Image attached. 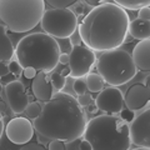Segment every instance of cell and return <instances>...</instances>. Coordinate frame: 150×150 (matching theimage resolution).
Wrapping results in <instances>:
<instances>
[{
    "mask_svg": "<svg viewBox=\"0 0 150 150\" xmlns=\"http://www.w3.org/2000/svg\"><path fill=\"white\" fill-rule=\"evenodd\" d=\"M4 91H5L6 104L10 108V110L14 114H23L26 110L28 104L30 103L24 84L19 80H14L6 84Z\"/></svg>",
    "mask_w": 150,
    "mask_h": 150,
    "instance_id": "cell-12",
    "label": "cell"
},
{
    "mask_svg": "<svg viewBox=\"0 0 150 150\" xmlns=\"http://www.w3.org/2000/svg\"><path fill=\"white\" fill-rule=\"evenodd\" d=\"M3 131H4V118L0 114V138H1L3 135Z\"/></svg>",
    "mask_w": 150,
    "mask_h": 150,
    "instance_id": "cell-37",
    "label": "cell"
},
{
    "mask_svg": "<svg viewBox=\"0 0 150 150\" xmlns=\"http://www.w3.org/2000/svg\"><path fill=\"white\" fill-rule=\"evenodd\" d=\"M9 74V69H8V63H0V79L4 78L5 75Z\"/></svg>",
    "mask_w": 150,
    "mask_h": 150,
    "instance_id": "cell-33",
    "label": "cell"
},
{
    "mask_svg": "<svg viewBox=\"0 0 150 150\" xmlns=\"http://www.w3.org/2000/svg\"><path fill=\"white\" fill-rule=\"evenodd\" d=\"M26 115H28V118H30V119H36V118H39V115L41 114V106L39 103H35V101H31L26 106Z\"/></svg>",
    "mask_w": 150,
    "mask_h": 150,
    "instance_id": "cell-21",
    "label": "cell"
},
{
    "mask_svg": "<svg viewBox=\"0 0 150 150\" xmlns=\"http://www.w3.org/2000/svg\"><path fill=\"white\" fill-rule=\"evenodd\" d=\"M8 69H9V73H10L14 78H19L20 75L23 74V69L21 65L19 64L16 60H11V62L8 63Z\"/></svg>",
    "mask_w": 150,
    "mask_h": 150,
    "instance_id": "cell-24",
    "label": "cell"
},
{
    "mask_svg": "<svg viewBox=\"0 0 150 150\" xmlns=\"http://www.w3.org/2000/svg\"><path fill=\"white\" fill-rule=\"evenodd\" d=\"M1 91H3V84L0 83V93H1Z\"/></svg>",
    "mask_w": 150,
    "mask_h": 150,
    "instance_id": "cell-41",
    "label": "cell"
},
{
    "mask_svg": "<svg viewBox=\"0 0 150 150\" xmlns=\"http://www.w3.org/2000/svg\"><path fill=\"white\" fill-rule=\"evenodd\" d=\"M88 111H89V114H96V112L99 111V109H98V106L95 105V103H94V104L88 106Z\"/></svg>",
    "mask_w": 150,
    "mask_h": 150,
    "instance_id": "cell-36",
    "label": "cell"
},
{
    "mask_svg": "<svg viewBox=\"0 0 150 150\" xmlns=\"http://www.w3.org/2000/svg\"><path fill=\"white\" fill-rule=\"evenodd\" d=\"M95 105L99 111H103L108 115H115L123 110L124 95L118 88L109 86L99 93L95 99Z\"/></svg>",
    "mask_w": 150,
    "mask_h": 150,
    "instance_id": "cell-11",
    "label": "cell"
},
{
    "mask_svg": "<svg viewBox=\"0 0 150 150\" xmlns=\"http://www.w3.org/2000/svg\"><path fill=\"white\" fill-rule=\"evenodd\" d=\"M60 44L45 33H34L19 40L15 48L16 62L23 69L34 68L38 73H51L59 64Z\"/></svg>",
    "mask_w": 150,
    "mask_h": 150,
    "instance_id": "cell-3",
    "label": "cell"
},
{
    "mask_svg": "<svg viewBox=\"0 0 150 150\" xmlns=\"http://www.w3.org/2000/svg\"><path fill=\"white\" fill-rule=\"evenodd\" d=\"M131 58H133L138 70L150 71V39L139 41L134 46Z\"/></svg>",
    "mask_w": 150,
    "mask_h": 150,
    "instance_id": "cell-15",
    "label": "cell"
},
{
    "mask_svg": "<svg viewBox=\"0 0 150 150\" xmlns=\"http://www.w3.org/2000/svg\"><path fill=\"white\" fill-rule=\"evenodd\" d=\"M119 114H120V119L128 124H130L135 118V112L131 110H121Z\"/></svg>",
    "mask_w": 150,
    "mask_h": 150,
    "instance_id": "cell-26",
    "label": "cell"
},
{
    "mask_svg": "<svg viewBox=\"0 0 150 150\" xmlns=\"http://www.w3.org/2000/svg\"><path fill=\"white\" fill-rule=\"evenodd\" d=\"M138 19H142V20H148V21H150V8L140 9V10L138 11Z\"/></svg>",
    "mask_w": 150,
    "mask_h": 150,
    "instance_id": "cell-29",
    "label": "cell"
},
{
    "mask_svg": "<svg viewBox=\"0 0 150 150\" xmlns=\"http://www.w3.org/2000/svg\"><path fill=\"white\" fill-rule=\"evenodd\" d=\"M20 150H45V148L41 146L40 144L30 143V144H25L23 148H20Z\"/></svg>",
    "mask_w": 150,
    "mask_h": 150,
    "instance_id": "cell-31",
    "label": "cell"
},
{
    "mask_svg": "<svg viewBox=\"0 0 150 150\" xmlns=\"http://www.w3.org/2000/svg\"><path fill=\"white\" fill-rule=\"evenodd\" d=\"M59 64H69V54L67 53H62L60 54V58H59Z\"/></svg>",
    "mask_w": 150,
    "mask_h": 150,
    "instance_id": "cell-35",
    "label": "cell"
},
{
    "mask_svg": "<svg viewBox=\"0 0 150 150\" xmlns=\"http://www.w3.org/2000/svg\"><path fill=\"white\" fill-rule=\"evenodd\" d=\"M70 10H71L75 14V16L78 18V16H80V15H83V14H84V6H83L81 3L76 1L71 8H70Z\"/></svg>",
    "mask_w": 150,
    "mask_h": 150,
    "instance_id": "cell-27",
    "label": "cell"
},
{
    "mask_svg": "<svg viewBox=\"0 0 150 150\" xmlns=\"http://www.w3.org/2000/svg\"><path fill=\"white\" fill-rule=\"evenodd\" d=\"M145 86H146L148 90L150 91V75H148V76L145 78Z\"/></svg>",
    "mask_w": 150,
    "mask_h": 150,
    "instance_id": "cell-38",
    "label": "cell"
},
{
    "mask_svg": "<svg viewBox=\"0 0 150 150\" xmlns=\"http://www.w3.org/2000/svg\"><path fill=\"white\" fill-rule=\"evenodd\" d=\"M114 3L124 10H140L144 8H150V0H115Z\"/></svg>",
    "mask_w": 150,
    "mask_h": 150,
    "instance_id": "cell-19",
    "label": "cell"
},
{
    "mask_svg": "<svg viewBox=\"0 0 150 150\" xmlns=\"http://www.w3.org/2000/svg\"><path fill=\"white\" fill-rule=\"evenodd\" d=\"M46 3L53 6V9H69V6H73L76 1L75 0H48Z\"/></svg>",
    "mask_w": 150,
    "mask_h": 150,
    "instance_id": "cell-22",
    "label": "cell"
},
{
    "mask_svg": "<svg viewBox=\"0 0 150 150\" xmlns=\"http://www.w3.org/2000/svg\"><path fill=\"white\" fill-rule=\"evenodd\" d=\"M76 100H78V104L80 105L81 108H88L89 105L94 104V99L91 98L90 94H84V95L78 96Z\"/></svg>",
    "mask_w": 150,
    "mask_h": 150,
    "instance_id": "cell-25",
    "label": "cell"
},
{
    "mask_svg": "<svg viewBox=\"0 0 150 150\" xmlns=\"http://www.w3.org/2000/svg\"><path fill=\"white\" fill-rule=\"evenodd\" d=\"M49 150H65V145L60 140H51L49 144Z\"/></svg>",
    "mask_w": 150,
    "mask_h": 150,
    "instance_id": "cell-28",
    "label": "cell"
},
{
    "mask_svg": "<svg viewBox=\"0 0 150 150\" xmlns=\"http://www.w3.org/2000/svg\"><path fill=\"white\" fill-rule=\"evenodd\" d=\"M73 90L75 91V94H78V96L84 95L86 94V83L83 79H75L73 83Z\"/></svg>",
    "mask_w": 150,
    "mask_h": 150,
    "instance_id": "cell-23",
    "label": "cell"
},
{
    "mask_svg": "<svg viewBox=\"0 0 150 150\" xmlns=\"http://www.w3.org/2000/svg\"><path fill=\"white\" fill-rule=\"evenodd\" d=\"M96 69L103 80L115 88L125 85L138 73L131 54L123 49L101 53L96 60Z\"/></svg>",
    "mask_w": 150,
    "mask_h": 150,
    "instance_id": "cell-6",
    "label": "cell"
},
{
    "mask_svg": "<svg viewBox=\"0 0 150 150\" xmlns=\"http://www.w3.org/2000/svg\"><path fill=\"white\" fill-rule=\"evenodd\" d=\"M95 53L86 46L75 45L69 54V70L73 79H81L90 74V70L95 64Z\"/></svg>",
    "mask_w": 150,
    "mask_h": 150,
    "instance_id": "cell-8",
    "label": "cell"
},
{
    "mask_svg": "<svg viewBox=\"0 0 150 150\" xmlns=\"http://www.w3.org/2000/svg\"><path fill=\"white\" fill-rule=\"evenodd\" d=\"M88 124L86 115L78 100L68 93H55L44 103L41 114L33 121L35 131L48 140L63 143L76 142L84 135Z\"/></svg>",
    "mask_w": 150,
    "mask_h": 150,
    "instance_id": "cell-2",
    "label": "cell"
},
{
    "mask_svg": "<svg viewBox=\"0 0 150 150\" xmlns=\"http://www.w3.org/2000/svg\"><path fill=\"white\" fill-rule=\"evenodd\" d=\"M134 150H148V149H144V148H137V149H134Z\"/></svg>",
    "mask_w": 150,
    "mask_h": 150,
    "instance_id": "cell-40",
    "label": "cell"
},
{
    "mask_svg": "<svg viewBox=\"0 0 150 150\" xmlns=\"http://www.w3.org/2000/svg\"><path fill=\"white\" fill-rule=\"evenodd\" d=\"M129 34L133 39L137 40H146L150 39V21L142 20V19H134L130 21Z\"/></svg>",
    "mask_w": 150,
    "mask_h": 150,
    "instance_id": "cell-17",
    "label": "cell"
},
{
    "mask_svg": "<svg viewBox=\"0 0 150 150\" xmlns=\"http://www.w3.org/2000/svg\"><path fill=\"white\" fill-rule=\"evenodd\" d=\"M79 150H93V148L88 140H83V142H80V144H79Z\"/></svg>",
    "mask_w": 150,
    "mask_h": 150,
    "instance_id": "cell-34",
    "label": "cell"
},
{
    "mask_svg": "<svg viewBox=\"0 0 150 150\" xmlns=\"http://www.w3.org/2000/svg\"><path fill=\"white\" fill-rule=\"evenodd\" d=\"M36 74H38V71L34 68H25L23 70V75H24L26 79H34L36 76Z\"/></svg>",
    "mask_w": 150,
    "mask_h": 150,
    "instance_id": "cell-32",
    "label": "cell"
},
{
    "mask_svg": "<svg viewBox=\"0 0 150 150\" xmlns=\"http://www.w3.org/2000/svg\"><path fill=\"white\" fill-rule=\"evenodd\" d=\"M0 114H1V116L4 118V116H9L14 114V112L10 110V108H9L8 104H5L4 101H0Z\"/></svg>",
    "mask_w": 150,
    "mask_h": 150,
    "instance_id": "cell-30",
    "label": "cell"
},
{
    "mask_svg": "<svg viewBox=\"0 0 150 150\" xmlns=\"http://www.w3.org/2000/svg\"><path fill=\"white\" fill-rule=\"evenodd\" d=\"M40 25L41 30L54 39H69L78 28V18L70 9H48Z\"/></svg>",
    "mask_w": 150,
    "mask_h": 150,
    "instance_id": "cell-7",
    "label": "cell"
},
{
    "mask_svg": "<svg viewBox=\"0 0 150 150\" xmlns=\"http://www.w3.org/2000/svg\"><path fill=\"white\" fill-rule=\"evenodd\" d=\"M34 125L28 118L18 116L9 120L5 128V134L11 143L18 145H25L34 137Z\"/></svg>",
    "mask_w": 150,
    "mask_h": 150,
    "instance_id": "cell-10",
    "label": "cell"
},
{
    "mask_svg": "<svg viewBox=\"0 0 150 150\" xmlns=\"http://www.w3.org/2000/svg\"><path fill=\"white\" fill-rule=\"evenodd\" d=\"M60 74H62V75H63V76H64V78H67V76H69V75H70V70H69V68H68V69H64V70H63V71H62V73H60Z\"/></svg>",
    "mask_w": 150,
    "mask_h": 150,
    "instance_id": "cell-39",
    "label": "cell"
},
{
    "mask_svg": "<svg viewBox=\"0 0 150 150\" xmlns=\"http://www.w3.org/2000/svg\"><path fill=\"white\" fill-rule=\"evenodd\" d=\"M124 103L128 110L139 111L144 109L150 103V91L143 83H137L131 85L125 93Z\"/></svg>",
    "mask_w": 150,
    "mask_h": 150,
    "instance_id": "cell-13",
    "label": "cell"
},
{
    "mask_svg": "<svg viewBox=\"0 0 150 150\" xmlns=\"http://www.w3.org/2000/svg\"><path fill=\"white\" fill-rule=\"evenodd\" d=\"M86 89L90 93H100L105 86V81L99 74L90 73L86 75Z\"/></svg>",
    "mask_w": 150,
    "mask_h": 150,
    "instance_id": "cell-18",
    "label": "cell"
},
{
    "mask_svg": "<svg viewBox=\"0 0 150 150\" xmlns=\"http://www.w3.org/2000/svg\"><path fill=\"white\" fill-rule=\"evenodd\" d=\"M44 0H0V20L13 33H26L40 24Z\"/></svg>",
    "mask_w": 150,
    "mask_h": 150,
    "instance_id": "cell-5",
    "label": "cell"
},
{
    "mask_svg": "<svg viewBox=\"0 0 150 150\" xmlns=\"http://www.w3.org/2000/svg\"><path fill=\"white\" fill-rule=\"evenodd\" d=\"M31 90L34 96L41 103L49 101L54 95V89L51 86L50 78L46 76V74L39 71L36 74L31 84Z\"/></svg>",
    "mask_w": 150,
    "mask_h": 150,
    "instance_id": "cell-14",
    "label": "cell"
},
{
    "mask_svg": "<svg viewBox=\"0 0 150 150\" xmlns=\"http://www.w3.org/2000/svg\"><path fill=\"white\" fill-rule=\"evenodd\" d=\"M83 137L93 150H130L131 146L129 124L115 115L103 114L90 119Z\"/></svg>",
    "mask_w": 150,
    "mask_h": 150,
    "instance_id": "cell-4",
    "label": "cell"
},
{
    "mask_svg": "<svg viewBox=\"0 0 150 150\" xmlns=\"http://www.w3.org/2000/svg\"><path fill=\"white\" fill-rule=\"evenodd\" d=\"M129 133L131 143L150 150V108L135 115L129 124Z\"/></svg>",
    "mask_w": 150,
    "mask_h": 150,
    "instance_id": "cell-9",
    "label": "cell"
},
{
    "mask_svg": "<svg viewBox=\"0 0 150 150\" xmlns=\"http://www.w3.org/2000/svg\"><path fill=\"white\" fill-rule=\"evenodd\" d=\"M50 83L53 86L55 93H60V90H63L67 85V78H64L62 74L59 73H53L50 75Z\"/></svg>",
    "mask_w": 150,
    "mask_h": 150,
    "instance_id": "cell-20",
    "label": "cell"
},
{
    "mask_svg": "<svg viewBox=\"0 0 150 150\" xmlns=\"http://www.w3.org/2000/svg\"><path fill=\"white\" fill-rule=\"evenodd\" d=\"M130 18L126 10L115 3L104 1L93 8L79 25V35L93 51L119 49L129 34Z\"/></svg>",
    "mask_w": 150,
    "mask_h": 150,
    "instance_id": "cell-1",
    "label": "cell"
},
{
    "mask_svg": "<svg viewBox=\"0 0 150 150\" xmlns=\"http://www.w3.org/2000/svg\"><path fill=\"white\" fill-rule=\"evenodd\" d=\"M8 28L0 24V63H9L15 55V49L6 34Z\"/></svg>",
    "mask_w": 150,
    "mask_h": 150,
    "instance_id": "cell-16",
    "label": "cell"
}]
</instances>
